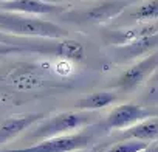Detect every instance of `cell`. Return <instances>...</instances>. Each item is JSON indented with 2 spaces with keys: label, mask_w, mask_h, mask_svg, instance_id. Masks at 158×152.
Returning a JSON list of instances; mask_svg holds the SVG:
<instances>
[{
  "label": "cell",
  "mask_w": 158,
  "mask_h": 152,
  "mask_svg": "<svg viewBox=\"0 0 158 152\" xmlns=\"http://www.w3.org/2000/svg\"><path fill=\"white\" fill-rule=\"evenodd\" d=\"M158 67V53L150 54L149 57L139 61L138 64L129 67L116 81V87L121 89L123 92H130L136 89L150 73Z\"/></svg>",
  "instance_id": "5"
},
{
  "label": "cell",
  "mask_w": 158,
  "mask_h": 152,
  "mask_svg": "<svg viewBox=\"0 0 158 152\" xmlns=\"http://www.w3.org/2000/svg\"><path fill=\"white\" fill-rule=\"evenodd\" d=\"M31 50H40V45L39 47H25V45H13V44H0V59L5 56H10V54L31 51Z\"/></svg>",
  "instance_id": "15"
},
{
  "label": "cell",
  "mask_w": 158,
  "mask_h": 152,
  "mask_svg": "<svg viewBox=\"0 0 158 152\" xmlns=\"http://www.w3.org/2000/svg\"><path fill=\"white\" fill-rule=\"evenodd\" d=\"M42 118H44V115H40V113H31V115L6 120L2 126H0V143H5V141L14 138L22 130H25L33 123H36V121H39Z\"/></svg>",
  "instance_id": "9"
},
{
  "label": "cell",
  "mask_w": 158,
  "mask_h": 152,
  "mask_svg": "<svg viewBox=\"0 0 158 152\" xmlns=\"http://www.w3.org/2000/svg\"><path fill=\"white\" fill-rule=\"evenodd\" d=\"M155 116L150 110L136 106V104H121L115 107L106 118L104 126L107 129H127L133 124H138L147 118Z\"/></svg>",
  "instance_id": "4"
},
{
  "label": "cell",
  "mask_w": 158,
  "mask_h": 152,
  "mask_svg": "<svg viewBox=\"0 0 158 152\" xmlns=\"http://www.w3.org/2000/svg\"><path fill=\"white\" fill-rule=\"evenodd\" d=\"M143 152H155V149H150V147H147V149H144Z\"/></svg>",
  "instance_id": "17"
},
{
  "label": "cell",
  "mask_w": 158,
  "mask_h": 152,
  "mask_svg": "<svg viewBox=\"0 0 158 152\" xmlns=\"http://www.w3.org/2000/svg\"><path fill=\"white\" fill-rule=\"evenodd\" d=\"M2 11H13V13H23V14H62L68 10L67 5H56L45 0H6L0 3Z\"/></svg>",
  "instance_id": "6"
},
{
  "label": "cell",
  "mask_w": 158,
  "mask_h": 152,
  "mask_svg": "<svg viewBox=\"0 0 158 152\" xmlns=\"http://www.w3.org/2000/svg\"><path fill=\"white\" fill-rule=\"evenodd\" d=\"M126 138H135V140H141V141H153L158 140V116H152L147 118L138 124H133L130 127L126 129L124 132Z\"/></svg>",
  "instance_id": "11"
},
{
  "label": "cell",
  "mask_w": 158,
  "mask_h": 152,
  "mask_svg": "<svg viewBox=\"0 0 158 152\" xmlns=\"http://www.w3.org/2000/svg\"><path fill=\"white\" fill-rule=\"evenodd\" d=\"M53 53L59 57L77 62L81 61L85 54V48L81 42L77 40H70V39H59L57 42H53L51 45H48V53Z\"/></svg>",
  "instance_id": "10"
},
{
  "label": "cell",
  "mask_w": 158,
  "mask_h": 152,
  "mask_svg": "<svg viewBox=\"0 0 158 152\" xmlns=\"http://www.w3.org/2000/svg\"><path fill=\"white\" fill-rule=\"evenodd\" d=\"M6 76L16 90H33L44 84V73L36 67H19L6 73Z\"/></svg>",
  "instance_id": "7"
},
{
  "label": "cell",
  "mask_w": 158,
  "mask_h": 152,
  "mask_svg": "<svg viewBox=\"0 0 158 152\" xmlns=\"http://www.w3.org/2000/svg\"><path fill=\"white\" fill-rule=\"evenodd\" d=\"M0 2H6V0H0Z\"/></svg>",
  "instance_id": "18"
},
{
  "label": "cell",
  "mask_w": 158,
  "mask_h": 152,
  "mask_svg": "<svg viewBox=\"0 0 158 152\" xmlns=\"http://www.w3.org/2000/svg\"><path fill=\"white\" fill-rule=\"evenodd\" d=\"M147 147H149V143H146V141L135 140V138H127L124 141H119V143L113 144L107 152H143Z\"/></svg>",
  "instance_id": "14"
},
{
  "label": "cell",
  "mask_w": 158,
  "mask_h": 152,
  "mask_svg": "<svg viewBox=\"0 0 158 152\" xmlns=\"http://www.w3.org/2000/svg\"><path fill=\"white\" fill-rule=\"evenodd\" d=\"M133 19L136 20H153L158 19V0H147L133 11Z\"/></svg>",
  "instance_id": "13"
},
{
  "label": "cell",
  "mask_w": 158,
  "mask_h": 152,
  "mask_svg": "<svg viewBox=\"0 0 158 152\" xmlns=\"http://www.w3.org/2000/svg\"><path fill=\"white\" fill-rule=\"evenodd\" d=\"M45 2L56 3V5H64V3H68V2H81V0H45Z\"/></svg>",
  "instance_id": "16"
},
{
  "label": "cell",
  "mask_w": 158,
  "mask_h": 152,
  "mask_svg": "<svg viewBox=\"0 0 158 152\" xmlns=\"http://www.w3.org/2000/svg\"><path fill=\"white\" fill-rule=\"evenodd\" d=\"M93 143L92 133H77V135H60L47 138L40 143H36L22 149H10L3 152H71L90 146Z\"/></svg>",
  "instance_id": "3"
},
{
  "label": "cell",
  "mask_w": 158,
  "mask_h": 152,
  "mask_svg": "<svg viewBox=\"0 0 158 152\" xmlns=\"http://www.w3.org/2000/svg\"><path fill=\"white\" fill-rule=\"evenodd\" d=\"M116 99V95L113 92H96L85 98H81L76 103V109L79 110H96L102 109L109 104H112Z\"/></svg>",
  "instance_id": "12"
},
{
  "label": "cell",
  "mask_w": 158,
  "mask_h": 152,
  "mask_svg": "<svg viewBox=\"0 0 158 152\" xmlns=\"http://www.w3.org/2000/svg\"><path fill=\"white\" fill-rule=\"evenodd\" d=\"M132 2L130 0H106L84 11V17L92 22H106L121 14Z\"/></svg>",
  "instance_id": "8"
},
{
  "label": "cell",
  "mask_w": 158,
  "mask_h": 152,
  "mask_svg": "<svg viewBox=\"0 0 158 152\" xmlns=\"http://www.w3.org/2000/svg\"><path fill=\"white\" fill-rule=\"evenodd\" d=\"M0 33L22 36V37L51 39V40L65 39L68 36V30L54 22L2 10H0Z\"/></svg>",
  "instance_id": "1"
},
{
  "label": "cell",
  "mask_w": 158,
  "mask_h": 152,
  "mask_svg": "<svg viewBox=\"0 0 158 152\" xmlns=\"http://www.w3.org/2000/svg\"><path fill=\"white\" fill-rule=\"evenodd\" d=\"M93 113H90L89 110H82V112H62L53 118H50L48 121L42 123L33 133V138H53V137H59L60 133H67L70 130H74L77 127H81L90 121H93Z\"/></svg>",
  "instance_id": "2"
}]
</instances>
